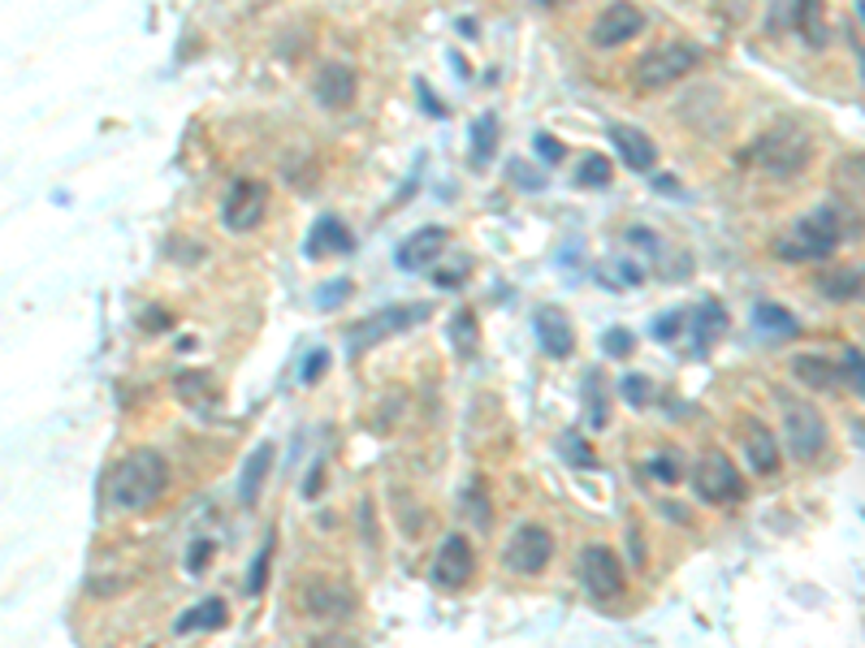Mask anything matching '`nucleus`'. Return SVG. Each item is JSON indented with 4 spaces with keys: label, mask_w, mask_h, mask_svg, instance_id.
Returning <instances> with one entry per match:
<instances>
[{
    "label": "nucleus",
    "mask_w": 865,
    "mask_h": 648,
    "mask_svg": "<svg viewBox=\"0 0 865 648\" xmlns=\"http://www.w3.org/2000/svg\"><path fill=\"white\" fill-rule=\"evenodd\" d=\"M169 489V458L152 446L130 449L113 471H108V506L139 514Z\"/></svg>",
    "instance_id": "obj_3"
},
{
    "label": "nucleus",
    "mask_w": 865,
    "mask_h": 648,
    "mask_svg": "<svg viewBox=\"0 0 865 648\" xmlns=\"http://www.w3.org/2000/svg\"><path fill=\"white\" fill-rule=\"evenodd\" d=\"M178 399L187 402V406H196V399H204V402H212V381L208 376H200V372H191V376H178Z\"/></svg>",
    "instance_id": "obj_33"
},
{
    "label": "nucleus",
    "mask_w": 865,
    "mask_h": 648,
    "mask_svg": "<svg viewBox=\"0 0 865 648\" xmlns=\"http://www.w3.org/2000/svg\"><path fill=\"white\" fill-rule=\"evenodd\" d=\"M792 372H797V381H801L805 390H814V394H826V390L840 385V368H835L826 354H797V359H792Z\"/></svg>",
    "instance_id": "obj_22"
},
{
    "label": "nucleus",
    "mask_w": 865,
    "mask_h": 648,
    "mask_svg": "<svg viewBox=\"0 0 865 648\" xmlns=\"http://www.w3.org/2000/svg\"><path fill=\"white\" fill-rule=\"evenodd\" d=\"M645 467H650V476H654V480H662V485H679V480L688 476V467H684V458H679V454H671V449H662V454H654V458H650Z\"/></svg>",
    "instance_id": "obj_30"
},
{
    "label": "nucleus",
    "mask_w": 865,
    "mask_h": 648,
    "mask_svg": "<svg viewBox=\"0 0 865 648\" xmlns=\"http://www.w3.org/2000/svg\"><path fill=\"white\" fill-rule=\"evenodd\" d=\"M584 394H589V424H593V428H606V419H611V394H606V385H602V372H589Z\"/></svg>",
    "instance_id": "obj_28"
},
{
    "label": "nucleus",
    "mask_w": 865,
    "mask_h": 648,
    "mask_svg": "<svg viewBox=\"0 0 865 648\" xmlns=\"http://www.w3.org/2000/svg\"><path fill=\"white\" fill-rule=\"evenodd\" d=\"M688 476H693L697 498L710 501V506H731V501L745 498V480H740L736 463H731L722 449H706Z\"/></svg>",
    "instance_id": "obj_7"
},
{
    "label": "nucleus",
    "mask_w": 865,
    "mask_h": 648,
    "mask_svg": "<svg viewBox=\"0 0 865 648\" xmlns=\"http://www.w3.org/2000/svg\"><path fill=\"white\" fill-rule=\"evenodd\" d=\"M817 295L826 302H857L865 299V268L862 264H840V268H826V273H817L814 277Z\"/></svg>",
    "instance_id": "obj_18"
},
{
    "label": "nucleus",
    "mask_w": 865,
    "mask_h": 648,
    "mask_svg": "<svg viewBox=\"0 0 865 648\" xmlns=\"http://www.w3.org/2000/svg\"><path fill=\"white\" fill-rule=\"evenodd\" d=\"M325 363H329V354L325 350H316L312 359H307V368H304V381H320V372H325Z\"/></svg>",
    "instance_id": "obj_41"
},
{
    "label": "nucleus",
    "mask_w": 865,
    "mask_h": 648,
    "mask_svg": "<svg viewBox=\"0 0 865 648\" xmlns=\"http://www.w3.org/2000/svg\"><path fill=\"white\" fill-rule=\"evenodd\" d=\"M356 92H359V74L347 65V61L320 65L316 78H312V96H316L320 108H351V104H356Z\"/></svg>",
    "instance_id": "obj_14"
},
{
    "label": "nucleus",
    "mask_w": 865,
    "mask_h": 648,
    "mask_svg": "<svg viewBox=\"0 0 865 648\" xmlns=\"http://www.w3.org/2000/svg\"><path fill=\"white\" fill-rule=\"evenodd\" d=\"M722 333H727V307L718 299L702 302V307L693 311V350H697V354H710Z\"/></svg>",
    "instance_id": "obj_20"
},
{
    "label": "nucleus",
    "mask_w": 865,
    "mask_h": 648,
    "mask_svg": "<svg viewBox=\"0 0 865 648\" xmlns=\"http://www.w3.org/2000/svg\"><path fill=\"white\" fill-rule=\"evenodd\" d=\"M356 247V238L347 234V225L338 221V216H320L316 221V230H312V238H307V251L312 255H325V251H351Z\"/></svg>",
    "instance_id": "obj_26"
},
{
    "label": "nucleus",
    "mask_w": 865,
    "mask_h": 648,
    "mask_svg": "<svg viewBox=\"0 0 865 648\" xmlns=\"http://www.w3.org/2000/svg\"><path fill=\"white\" fill-rule=\"evenodd\" d=\"M537 4H559V0H537Z\"/></svg>",
    "instance_id": "obj_44"
},
{
    "label": "nucleus",
    "mask_w": 865,
    "mask_h": 648,
    "mask_svg": "<svg viewBox=\"0 0 865 648\" xmlns=\"http://www.w3.org/2000/svg\"><path fill=\"white\" fill-rule=\"evenodd\" d=\"M831 187H835V195L848 203H865V151H848V156H840L835 160V169H831Z\"/></svg>",
    "instance_id": "obj_21"
},
{
    "label": "nucleus",
    "mask_w": 865,
    "mask_h": 648,
    "mask_svg": "<svg viewBox=\"0 0 865 648\" xmlns=\"http://www.w3.org/2000/svg\"><path fill=\"white\" fill-rule=\"evenodd\" d=\"M264 208H268V187L260 178H234L225 191V203H221V221L234 234H252L264 221Z\"/></svg>",
    "instance_id": "obj_9"
},
{
    "label": "nucleus",
    "mask_w": 865,
    "mask_h": 648,
    "mask_svg": "<svg viewBox=\"0 0 865 648\" xmlns=\"http://www.w3.org/2000/svg\"><path fill=\"white\" fill-rule=\"evenodd\" d=\"M446 243H451V234H446L442 225H424V230H415L408 243L399 247L394 259H399V268H403V273H420V268H429V264L442 255Z\"/></svg>",
    "instance_id": "obj_17"
},
{
    "label": "nucleus",
    "mask_w": 865,
    "mask_h": 648,
    "mask_svg": "<svg viewBox=\"0 0 865 648\" xmlns=\"http://www.w3.org/2000/svg\"><path fill=\"white\" fill-rule=\"evenodd\" d=\"M472 575H476V549H472L467 537L451 532L442 541V549H437V557H433V584L446 588V593H458Z\"/></svg>",
    "instance_id": "obj_13"
},
{
    "label": "nucleus",
    "mask_w": 865,
    "mask_h": 648,
    "mask_svg": "<svg viewBox=\"0 0 865 648\" xmlns=\"http://www.w3.org/2000/svg\"><path fill=\"white\" fill-rule=\"evenodd\" d=\"M857 13H862V22H865V0H857Z\"/></svg>",
    "instance_id": "obj_43"
},
{
    "label": "nucleus",
    "mask_w": 865,
    "mask_h": 648,
    "mask_svg": "<svg viewBox=\"0 0 865 648\" xmlns=\"http://www.w3.org/2000/svg\"><path fill=\"white\" fill-rule=\"evenodd\" d=\"M611 144L619 151V160L627 164V169H636V173H650L654 164H658V144L645 135V130H636V126H611Z\"/></svg>",
    "instance_id": "obj_16"
},
{
    "label": "nucleus",
    "mask_w": 865,
    "mask_h": 648,
    "mask_svg": "<svg viewBox=\"0 0 865 648\" xmlns=\"http://www.w3.org/2000/svg\"><path fill=\"white\" fill-rule=\"evenodd\" d=\"M299 605L307 618L316 623H351L359 609V597L351 593V584H342L338 575H307L299 588Z\"/></svg>",
    "instance_id": "obj_6"
},
{
    "label": "nucleus",
    "mask_w": 865,
    "mask_h": 648,
    "mask_svg": "<svg viewBox=\"0 0 865 648\" xmlns=\"http://www.w3.org/2000/svg\"><path fill=\"white\" fill-rule=\"evenodd\" d=\"M602 350H606V354H619V359H623V354L632 350V333H627V329H611V333L602 338Z\"/></svg>",
    "instance_id": "obj_39"
},
{
    "label": "nucleus",
    "mask_w": 865,
    "mask_h": 648,
    "mask_svg": "<svg viewBox=\"0 0 865 648\" xmlns=\"http://www.w3.org/2000/svg\"><path fill=\"white\" fill-rule=\"evenodd\" d=\"M679 329H684V316H679V311H666V316H658V320H654V338H658V342L679 338Z\"/></svg>",
    "instance_id": "obj_37"
},
{
    "label": "nucleus",
    "mask_w": 865,
    "mask_h": 648,
    "mask_svg": "<svg viewBox=\"0 0 865 648\" xmlns=\"http://www.w3.org/2000/svg\"><path fill=\"white\" fill-rule=\"evenodd\" d=\"M623 394H627V399H632V406L641 411V406H650V394H654V385H650L645 376H627V381H623Z\"/></svg>",
    "instance_id": "obj_36"
},
{
    "label": "nucleus",
    "mask_w": 865,
    "mask_h": 648,
    "mask_svg": "<svg viewBox=\"0 0 865 648\" xmlns=\"http://www.w3.org/2000/svg\"><path fill=\"white\" fill-rule=\"evenodd\" d=\"M840 376H848L857 385V394H865V354L862 350H848L844 363H840Z\"/></svg>",
    "instance_id": "obj_35"
},
{
    "label": "nucleus",
    "mask_w": 865,
    "mask_h": 648,
    "mask_svg": "<svg viewBox=\"0 0 865 648\" xmlns=\"http://www.w3.org/2000/svg\"><path fill=\"white\" fill-rule=\"evenodd\" d=\"M550 557H555V532L546 523H519L503 549V562L515 575H541Z\"/></svg>",
    "instance_id": "obj_8"
},
{
    "label": "nucleus",
    "mask_w": 865,
    "mask_h": 648,
    "mask_svg": "<svg viewBox=\"0 0 865 648\" xmlns=\"http://www.w3.org/2000/svg\"><path fill=\"white\" fill-rule=\"evenodd\" d=\"M817 18H822V0H797V9H792V22H797V31H801L805 40H817V44H826V35H822Z\"/></svg>",
    "instance_id": "obj_29"
},
{
    "label": "nucleus",
    "mask_w": 865,
    "mask_h": 648,
    "mask_svg": "<svg viewBox=\"0 0 865 648\" xmlns=\"http://www.w3.org/2000/svg\"><path fill=\"white\" fill-rule=\"evenodd\" d=\"M273 454H277V449L268 446V442L247 454L243 480H239V501H243V506H255V501H260V489H264V480H268V471H273Z\"/></svg>",
    "instance_id": "obj_23"
},
{
    "label": "nucleus",
    "mask_w": 865,
    "mask_h": 648,
    "mask_svg": "<svg viewBox=\"0 0 865 648\" xmlns=\"http://www.w3.org/2000/svg\"><path fill=\"white\" fill-rule=\"evenodd\" d=\"M779 411H783V442L792 449L797 463H814L831 446V428H826V415L817 411L810 399L792 394V390H779L774 394Z\"/></svg>",
    "instance_id": "obj_4"
},
{
    "label": "nucleus",
    "mask_w": 865,
    "mask_h": 648,
    "mask_svg": "<svg viewBox=\"0 0 865 648\" xmlns=\"http://www.w3.org/2000/svg\"><path fill=\"white\" fill-rule=\"evenodd\" d=\"M580 584L589 588V597L593 601L623 597V562L614 557V549L589 545L580 553Z\"/></svg>",
    "instance_id": "obj_11"
},
{
    "label": "nucleus",
    "mask_w": 865,
    "mask_h": 648,
    "mask_svg": "<svg viewBox=\"0 0 865 648\" xmlns=\"http://www.w3.org/2000/svg\"><path fill=\"white\" fill-rule=\"evenodd\" d=\"M758 329H762L766 338H779V342H788V338H797V333H801L797 316H792V311H783V307H774V302H762V307H758Z\"/></svg>",
    "instance_id": "obj_27"
},
{
    "label": "nucleus",
    "mask_w": 865,
    "mask_h": 648,
    "mask_svg": "<svg viewBox=\"0 0 865 648\" xmlns=\"http://www.w3.org/2000/svg\"><path fill=\"white\" fill-rule=\"evenodd\" d=\"M641 31H645V9L632 4V0H614V4H606V9L593 18L589 40H593V49H623V44H632Z\"/></svg>",
    "instance_id": "obj_10"
},
{
    "label": "nucleus",
    "mask_w": 865,
    "mask_h": 648,
    "mask_svg": "<svg viewBox=\"0 0 865 648\" xmlns=\"http://www.w3.org/2000/svg\"><path fill=\"white\" fill-rule=\"evenodd\" d=\"M532 329H537V342H541V350H546L550 359H567V354L576 350L571 320L562 316L559 307H541V311H537V320H532Z\"/></svg>",
    "instance_id": "obj_19"
},
{
    "label": "nucleus",
    "mask_w": 865,
    "mask_h": 648,
    "mask_svg": "<svg viewBox=\"0 0 865 648\" xmlns=\"http://www.w3.org/2000/svg\"><path fill=\"white\" fill-rule=\"evenodd\" d=\"M208 553H212V545H208V541H200V549H196V553L187 557V566H191V575H196V571H204Z\"/></svg>",
    "instance_id": "obj_42"
},
{
    "label": "nucleus",
    "mask_w": 865,
    "mask_h": 648,
    "mask_svg": "<svg viewBox=\"0 0 865 648\" xmlns=\"http://www.w3.org/2000/svg\"><path fill=\"white\" fill-rule=\"evenodd\" d=\"M467 510H472L476 528H489L494 514H489V498H485V485H481V480H472V489L463 493V514H467Z\"/></svg>",
    "instance_id": "obj_32"
},
{
    "label": "nucleus",
    "mask_w": 865,
    "mask_h": 648,
    "mask_svg": "<svg viewBox=\"0 0 865 648\" xmlns=\"http://www.w3.org/2000/svg\"><path fill=\"white\" fill-rule=\"evenodd\" d=\"M268 557H273V541L264 545V557H255L252 580H247V593H260V588H264V580H268Z\"/></svg>",
    "instance_id": "obj_38"
},
{
    "label": "nucleus",
    "mask_w": 865,
    "mask_h": 648,
    "mask_svg": "<svg viewBox=\"0 0 865 648\" xmlns=\"http://www.w3.org/2000/svg\"><path fill=\"white\" fill-rule=\"evenodd\" d=\"M740 446H745V458L758 476H774L783 467V454H779V437L774 428H766L758 415H745L740 419Z\"/></svg>",
    "instance_id": "obj_15"
},
{
    "label": "nucleus",
    "mask_w": 865,
    "mask_h": 648,
    "mask_svg": "<svg viewBox=\"0 0 865 648\" xmlns=\"http://www.w3.org/2000/svg\"><path fill=\"white\" fill-rule=\"evenodd\" d=\"M498 135H503L498 113H481V117L472 121V164H476V169H489V160L498 156Z\"/></svg>",
    "instance_id": "obj_25"
},
{
    "label": "nucleus",
    "mask_w": 865,
    "mask_h": 648,
    "mask_svg": "<svg viewBox=\"0 0 865 648\" xmlns=\"http://www.w3.org/2000/svg\"><path fill=\"white\" fill-rule=\"evenodd\" d=\"M230 623V605L221 597H208V601H200L196 609H187L178 623H173V631L178 636H191V631H221Z\"/></svg>",
    "instance_id": "obj_24"
},
{
    "label": "nucleus",
    "mask_w": 865,
    "mask_h": 648,
    "mask_svg": "<svg viewBox=\"0 0 865 648\" xmlns=\"http://www.w3.org/2000/svg\"><path fill=\"white\" fill-rule=\"evenodd\" d=\"M862 230H865L862 212H857L848 200L835 195V200L817 203L814 212H805L801 221H792V225L770 243V251H774L783 264H822V259H831L844 243L862 238Z\"/></svg>",
    "instance_id": "obj_1"
},
{
    "label": "nucleus",
    "mask_w": 865,
    "mask_h": 648,
    "mask_svg": "<svg viewBox=\"0 0 865 648\" xmlns=\"http://www.w3.org/2000/svg\"><path fill=\"white\" fill-rule=\"evenodd\" d=\"M424 316H429V307H381L351 329V350H368L386 342V338H394V333H408L411 325H420Z\"/></svg>",
    "instance_id": "obj_12"
},
{
    "label": "nucleus",
    "mask_w": 865,
    "mask_h": 648,
    "mask_svg": "<svg viewBox=\"0 0 865 648\" xmlns=\"http://www.w3.org/2000/svg\"><path fill=\"white\" fill-rule=\"evenodd\" d=\"M576 182L580 187H611V160L606 156H584Z\"/></svg>",
    "instance_id": "obj_31"
},
{
    "label": "nucleus",
    "mask_w": 865,
    "mask_h": 648,
    "mask_svg": "<svg viewBox=\"0 0 865 648\" xmlns=\"http://www.w3.org/2000/svg\"><path fill=\"white\" fill-rule=\"evenodd\" d=\"M702 65V49L697 44H662V49L645 52L632 70V83L641 92H666L675 87L679 78H688L693 70Z\"/></svg>",
    "instance_id": "obj_5"
},
{
    "label": "nucleus",
    "mask_w": 865,
    "mask_h": 648,
    "mask_svg": "<svg viewBox=\"0 0 865 648\" xmlns=\"http://www.w3.org/2000/svg\"><path fill=\"white\" fill-rule=\"evenodd\" d=\"M814 148H817L814 135H810L801 121H774L770 130H762L749 148L740 151V164H745V169H758L766 178L788 182V178H797V173L810 169Z\"/></svg>",
    "instance_id": "obj_2"
},
{
    "label": "nucleus",
    "mask_w": 865,
    "mask_h": 648,
    "mask_svg": "<svg viewBox=\"0 0 865 648\" xmlns=\"http://www.w3.org/2000/svg\"><path fill=\"white\" fill-rule=\"evenodd\" d=\"M562 454H567L576 467H598L593 449L584 446V437H580V433H567V437H562Z\"/></svg>",
    "instance_id": "obj_34"
},
{
    "label": "nucleus",
    "mask_w": 865,
    "mask_h": 648,
    "mask_svg": "<svg viewBox=\"0 0 865 648\" xmlns=\"http://www.w3.org/2000/svg\"><path fill=\"white\" fill-rule=\"evenodd\" d=\"M537 151L546 156V164H559L562 160V144L555 139V135H537Z\"/></svg>",
    "instance_id": "obj_40"
}]
</instances>
